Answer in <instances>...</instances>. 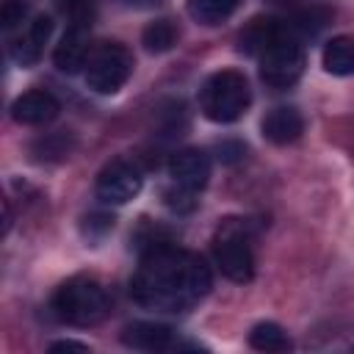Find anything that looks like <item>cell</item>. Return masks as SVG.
<instances>
[{"label": "cell", "mask_w": 354, "mask_h": 354, "mask_svg": "<svg viewBox=\"0 0 354 354\" xmlns=\"http://www.w3.org/2000/svg\"><path fill=\"white\" fill-rule=\"evenodd\" d=\"M210 285V268L199 254L160 243L141 257L130 279V296L144 310L185 313L207 296Z\"/></svg>", "instance_id": "6da1fadb"}, {"label": "cell", "mask_w": 354, "mask_h": 354, "mask_svg": "<svg viewBox=\"0 0 354 354\" xmlns=\"http://www.w3.org/2000/svg\"><path fill=\"white\" fill-rule=\"evenodd\" d=\"M50 310L61 324L69 326H94L100 324L108 310V293L105 288L91 277H72L61 282L50 299Z\"/></svg>", "instance_id": "7a4b0ae2"}, {"label": "cell", "mask_w": 354, "mask_h": 354, "mask_svg": "<svg viewBox=\"0 0 354 354\" xmlns=\"http://www.w3.org/2000/svg\"><path fill=\"white\" fill-rule=\"evenodd\" d=\"M249 102H252L249 83L235 69H221V72L210 75L205 80V86L199 88V111L205 113V119H210L216 124H230V122L241 119L246 113Z\"/></svg>", "instance_id": "3957f363"}, {"label": "cell", "mask_w": 354, "mask_h": 354, "mask_svg": "<svg viewBox=\"0 0 354 354\" xmlns=\"http://www.w3.org/2000/svg\"><path fill=\"white\" fill-rule=\"evenodd\" d=\"M133 75V55L119 41H105L88 53L86 61V83L97 94L119 91Z\"/></svg>", "instance_id": "277c9868"}, {"label": "cell", "mask_w": 354, "mask_h": 354, "mask_svg": "<svg viewBox=\"0 0 354 354\" xmlns=\"http://www.w3.org/2000/svg\"><path fill=\"white\" fill-rule=\"evenodd\" d=\"M213 257L218 271L232 282H249L254 277V254L246 238V224L238 218H227L224 230L213 243Z\"/></svg>", "instance_id": "5b68a950"}, {"label": "cell", "mask_w": 354, "mask_h": 354, "mask_svg": "<svg viewBox=\"0 0 354 354\" xmlns=\"http://www.w3.org/2000/svg\"><path fill=\"white\" fill-rule=\"evenodd\" d=\"M304 64H307V55L301 41L285 33L260 55V80L271 88H288L301 77Z\"/></svg>", "instance_id": "8992f818"}, {"label": "cell", "mask_w": 354, "mask_h": 354, "mask_svg": "<svg viewBox=\"0 0 354 354\" xmlns=\"http://www.w3.org/2000/svg\"><path fill=\"white\" fill-rule=\"evenodd\" d=\"M141 185H144V177H141L138 166L119 158V160H111L100 171V177H97V196L105 205H124L133 196H138Z\"/></svg>", "instance_id": "52a82bcc"}, {"label": "cell", "mask_w": 354, "mask_h": 354, "mask_svg": "<svg viewBox=\"0 0 354 354\" xmlns=\"http://www.w3.org/2000/svg\"><path fill=\"white\" fill-rule=\"evenodd\" d=\"M122 343L138 351H174V348H199L194 343H180L166 324L136 321L122 332Z\"/></svg>", "instance_id": "ba28073f"}, {"label": "cell", "mask_w": 354, "mask_h": 354, "mask_svg": "<svg viewBox=\"0 0 354 354\" xmlns=\"http://www.w3.org/2000/svg\"><path fill=\"white\" fill-rule=\"evenodd\" d=\"M169 177L174 185L199 191L210 180V158L202 149H180L169 158Z\"/></svg>", "instance_id": "9c48e42d"}, {"label": "cell", "mask_w": 354, "mask_h": 354, "mask_svg": "<svg viewBox=\"0 0 354 354\" xmlns=\"http://www.w3.org/2000/svg\"><path fill=\"white\" fill-rule=\"evenodd\" d=\"M53 61L66 75L86 66V61H88V25H86V19L75 17V22L66 28V33L61 36V41L55 47Z\"/></svg>", "instance_id": "30bf717a"}, {"label": "cell", "mask_w": 354, "mask_h": 354, "mask_svg": "<svg viewBox=\"0 0 354 354\" xmlns=\"http://www.w3.org/2000/svg\"><path fill=\"white\" fill-rule=\"evenodd\" d=\"M58 111H61L58 100H55L50 91H41V88H36V91H25V94L17 97L14 105H11V116H14V122L28 124V127L53 122V119L58 116Z\"/></svg>", "instance_id": "8fae6325"}, {"label": "cell", "mask_w": 354, "mask_h": 354, "mask_svg": "<svg viewBox=\"0 0 354 354\" xmlns=\"http://www.w3.org/2000/svg\"><path fill=\"white\" fill-rule=\"evenodd\" d=\"M285 33H290L285 22L271 19V17H257V19H252V22L241 30V36H238V50L246 53V55H257V58H260V55H263L277 39H282Z\"/></svg>", "instance_id": "7c38bea8"}, {"label": "cell", "mask_w": 354, "mask_h": 354, "mask_svg": "<svg viewBox=\"0 0 354 354\" xmlns=\"http://www.w3.org/2000/svg\"><path fill=\"white\" fill-rule=\"evenodd\" d=\"M263 136L271 141V144H293L301 133H304V119L296 108H288V105H279L274 111L266 113L263 124H260Z\"/></svg>", "instance_id": "4fadbf2b"}, {"label": "cell", "mask_w": 354, "mask_h": 354, "mask_svg": "<svg viewBox=\"0 0 354 354\" xmlns=\"http://www.w3.org/2000/svg\"><path fill=\"white\" fill-rule=\"evenodd\" d=\"M50 33H53V19H50V17H36V19L28 25L25 36L17 39V44H14V50H11L14 61H17L19 66H33V64L41 58V50H44V44H47Z\"/></svg>", "instance_id": "5bb4252c"}, {"label": "cell", "mask_w": 354, "mask_h": 354, "mask_svg": "<svg viewBox=\"0 0 354 354\" xmlns=\"http://www.w3.org/2000/svg\"><path fill=\"white\" fill-rule=\"evenodd\" d=\"M321 61H324V69L329 75H337V77L354 75V39L335 36L332 41H326V47L321 53Z\"/></svg>", "instance_id": "9a60e30c"}, {"label": "cell", "mask_w": 354, "mask_h": 354, "mask_svg": "<svg viewBox=\"0 0 354 354\" xmlns=\"http://www.w3.org/2000/svg\"><path fill=\"white\" fill-rule=\"evenodd\" d=\"M185 8H188L194 22L218 25L238 8V0H185Z\"/></svg>", "instance_id": "2e32d148"}, {"label": "cell", "mask_w": 354, "mask_h": 354, "mask_svg": "<svg viewBox=\"0 0 354 354\" xmlns=\"http://www.w3.org/2000/svg\"><path fill=\"white\" fill-rule=\"evenodd\" d=\"M249 346L257 348V351H288L290 348V337L285 335V329L279 324L260 321L249 332Z\"/></svg>", "instance_id": "e0dca14e"}, {"label": "cell", "mask_w": 354, "mask_h": 354, "mask_svg": "<svg viewBox=\"0 0 354 354\" xmlns=\"http://www.w3.org/2000/svg\"><path fill=\"white\" fill-rule=\"evenodd\" d=\"M141 44L149 50V53H166L177 44V28L169 22V19H155L144 28L141 33Z\"/></svg>", "instance_id": "ac0fdd59"}, {"label": "cell", "mask_w": 354, "mask_h": 354, "mask_svg": "<svg viewBox=\"0 0 354 354\" xmlns=\"http://www.w3.org/2000/svg\"><path fill=\"white\" fill-rule=\"evenodd\" d=\"M329 22V11L326 8H310V11H301L299 17H293V22H285L290 36H315L321 28H326Z\"/></svg>", "instance_id": "d6986e66"}, {"label": "cell", "mask_w": 354, "mask_h": 354, "mask_svg": "<svg viewBox=\"0 0 354 354\" xmlns=\"http://www.w3.org/2000/svg\"><path fill=\"white\" fill-rule=\"evenodd\" d=\"M25 11H28V3L25 0H3V14H0L3 28H14L17 22H22Z\"/></svg>", "instance_id": "ffe728a7"}, {"label": "cell", "mask_w": 354, "mask_h": 354, "mask_svg": "<svg viewBox=\"0 0 354 354\" xmlns=\"http://www.w3.org/2000/svg\"><path fill=\"white\" fill-rule=\"evenodd\" d=\"M191 194H194V191H188V188L177 185V191H166V194H163V199H166V205H169L171 210H180V213H183V210H191V207L196 205V202L191 199Z\"/></svg>", "instance_id": "44dd1931"}, {"label": "cell", "mask_w": 354, "mask_h": 354, "mask_svg": "<svg viewBox=\"0 0 354 354\" xmlns=\"http://www.w3.org/2000/svg\"><path fill=\"white\" fill-rule=\"evenodd\" d=\"M243 152H246V147L241 141H221L218 144V160L221 163H238L243 158Z\"/></svg>", "instance_id": "7402d4cb"}, {"label": "cell", "mask_w": 354, "mask_h": 354, "mask_svg": "<svg viewBox=\"0 0 354 354\" xmlns=\"http://www.w3.org/2000/svg\"><path fill=\"white\" fill-rule=\"evenodd\" d=\"M50 351L53 354H58V351H88V346L86 343H77V340H58V343L50 346Z\"/></svg>", "instance_id": "603a6c76"}, {"label": "cell", "mask_w": 354, "mask_h": 354, "mask_svg": "<svg viewBox=\"0 0 354 354\" xmlns=\"http://www.w3.org/2000/svg\"><path fill=\"white\" fill-rule=\"evenodd\" d=\"M127 3H138V6H144V3H158V0H127Z\"/></svg>", "instance_id": "cb8c5ba5"}, {"label": "cell", "mask_w": 354, "mask_h": 354, "mask_svg": "<svg viewBox=\"0 0 354 354\" xmlns=\"http://www.w3.org/2000/svg\"><path fill=\"white\" fill-rule=\"evenodd\" d=\"M271 3H290V0H271Z\"/></svg>", "instance_id": "d4e9b609"}]
</instances>
